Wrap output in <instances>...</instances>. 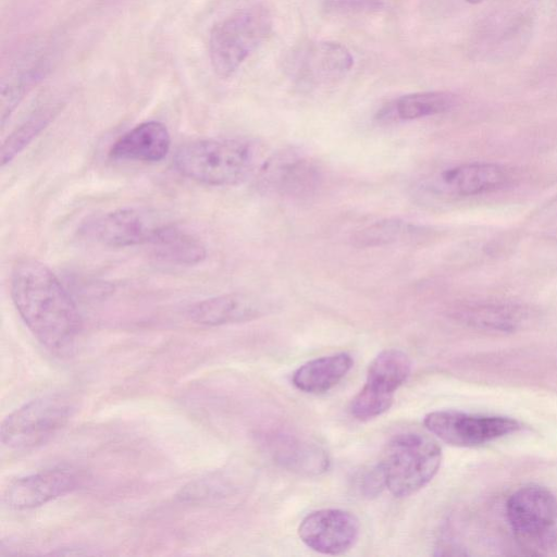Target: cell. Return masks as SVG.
Masks as SVG:
<instances>
[{
    "instance_id": "obj_11",
    "label": "cell",
    "mask_w": 557,
    "mask_h": 557,
    "mask_svg": "<svg viewBox=\"0 0 557 557\" xmlns=\"http://www.w3.org/2000/svg\"><path fill=\"white\" fill-rule=\"evenodd\" d=\"M82 480L71 468L41 470L12 481L3 492L2 502L12 510L33 509L75 491Z\"/></svg>"
},
{
    "instance_id": "obj_9",
    "label": "cell",
    "mask_w": 557,
    "mask_h": 557,
    "mask_svg": "<svg viewBox=\"0 0 557 557\" xmlns=\"http://www.w3.org/2000/svg\"><path fill=\"white\" fill-rule=\"evenodd\" d=\"M165 222L139 208H121L88 218L79 234L91 242L113 248L150 245Z\"/></svg>"
},
{
    "instance_id": "obj_7",
    "label": "cell",
    "mask_w": 557,
    "mask_h": 557,
    "mask_svg": "<svg viewBox=\"0 0 557 557\" xmlns=\"http://www.w3.org/2000/svg\"><path fill=\"white\" fill-rule=\"evenodd\" d=\"M410 371L411 362L404 351L392 348L380 352L368 368L363 387L351 399L350 413L361 421L383 414Z\"/></svg>"
},
{
    "instance_id": "obj_10",
    "label": "cell",
    "mask_w": 557,
    "mask_h": 557,
    "mask_svg": "<svg viewBox=\"0 0 557 557\" xmlns=\"http://www.w3.org/2000/svg\"><path fill=\"white\" fill-rule=\"evenodd\" d=\"M258 186L287 197L313 195L322 183V171L309 157L296 150L271 156L259 169Z\"/></svg>"
},
{
    "instance_id": "obj_3",
    "label": "cell",
    "mask_w": 557,
    "mask_h": 557,
    "mask_svg": "<svg viewBox=\"0 0 557 557\" xmlns=\"http://www.w3.org/2000/svg\"><path fill=\"white\" fill-rule=\"evenodd\" d=\"M442 450L426 434L406 432L395 435L386 444L379 468L385 487L396 497L414 494L437 473Z\"/></svg>"
},
{
    "instance_id": "obj_14",
    "label": "cell",
    "mask_w": 557,
    "mask_h": 557,
    "mask_svg": "<svg viewBox=\"0 0 557 557\" xmlns=\"http://www.w3.org/2000/svg\"><path fill=\"white\" fill-rule=\"evenodd\" d=\"M265 307L256 295L230 293L196 302L189 308L188 315L197 324L219 326L257 319L264 313Z\"/></svg>"
},
{
    "instance_id": "obj_2",
    "label": "cell",
    "mask_w": 557,
    "mask_h": 557,
    "mask_svg": "<svg viewBox=\"0 0 557 557\" xmlns=\"http://www.w3.org/2000/svg\"><path fill=\"white\" fill-rule=\"evenodd\" d=\"M255 145L239 138H208L181 146L174 158L176 170L209 186H231L244 182L255 170Z\"/></svg>"
},
{
    "instance_id": "obj_5",
    "label": "cell",
    "mask_w": 557,
    "mask_h": 557,
    "mask_svg": "<svg viewBox=\"0 0 557 557\" xmlns=\"http://www.w3.org/2000/svg\"><path fill=\"white\" fill-rule=\"evenodd\" d=\"M272 29L269 10L256 4L216 23L209 37V58L214 73L227 78L264 41Z\"/></svg>"
},
{
    "instance_id": "obj_23",
    "label": "cell",
    "mask_w": 557,
    "mask_h": 557,
    "mask_svg": "<svg viewBox=\"0 0 557 557\" xmlns=\"http://www.w3.org/2000/svg\"><path fill=\"white\" fill-rule=\"evenodd\" d=\"M55 112L54 107L42 108L16 127L2 144L1 165L4 166L24 150L47 127Z\"/></svg>"
},
{
    "instance_id": "obj_1",
    "label": "cell",
    "mask_w": 557,
    "mask_h": 557,
    "mask_svg": "<svg viewBox=\"0 0 557 557\" xmlns=\"http://www.w3.org/2000/svg\"><path fill=\"white\" fill-rule=\"evenodd\" d=\"M10 290L16 311L37 341L51 352L70 351L82 321L55 274L38 260L21 259L12 269Z\"/></svg>"
},
{
    "instance_id": "obj_19",
    "label": "cell",
    "mask_w": 557,
    "mask_h": 557,
    "mask_svg": "<svg viewBox=\"0 0 557 557\" xmlns=\"http://www.w3.org/2000/svg\"><path fill=\"white\" fill-rule=\"evenodd\" d=\"M352 363V358L346 352L312 359L294 372L293 384L305 393H325L342 381Z\"/></svg>"
},
{
    "instance_id": "obj_17",
    "label": "cell",
    "mask_w": 557,
    "mask_h": 557,
    "mask_svg": "<svg viewBox=\"0 0 557 557\" xmlns=\"http://www.w3.org/2000/svg\"><path fill=\"white\" fill-rule=\"evenodd\" d=\"M531 20L524 14L492 16L478 34V53L484 59H499L519 51L530 36Z\"/></svg>"
},
{
    "instance_id": "obj_18",
    "label": "cell",
    "mask_w": 557,
    "mask_h": 557,
    "mask_svg": "<svg viewBox=\"0 0 557 557\" xmlns=\"http://www.w3.org/2000/svg\"><path fill=\"white\" fill-rule=\"evenodd\" d=\"M454 314L471 326L499 332L515 331L529 319L523 306L502 301L466 302L458 306Z\"/></svg>"
},
{
    "instance_id": "obj_12",
    "label": "cell",
    "mask_w": 557,
    "mask_h": 557,
    "mask_svg": "<svg viewBox=\"0 0 557 557\" xmlns=\"http://www.w3.org/2000/svg\"><path fill=\"white\" fill-rule=\"evenodd\" d=\"M359 532V521L351 512L331 508L310 512L298 528L302 543L324 555L346 553L357 542Z\"/></svg>"
},
{
    "instance_id": "obj_4",
    "label": "cell",
    "mask_w": 557,
    "mask_h": 557,
    "mask_svg": "<svg viewBox=\"0 0 557 557\" xmlns=\"http://www.w3.org/2000/svg\"><path fill=\"white\" fill-rule=\"evenodd\" d=\"M506 515L524 554L545 556L557 552V499L547 488L521 486L508 498Z\"/></svg>"
},
{
    "instance_id": "obj_21",
    "label": "cell",
    "mask_w": 557,
    "mask_h": 557,
    "mask_svg": "<svg viewBox=\"0 0 557 557\" xmlns=\"http://www.w3.org/2000/svg\"><path fill=\"white\" fill-rule=\"evenodd\" d=\"M149 246L157 258L174 264H197L207 256L206 247L198 237L168 222L160 227Z\"/></svg>"
},
{
    "instance_id": "obj_26",
    "label": "cell",
    "mask_w": 557,
    "mask_h": 557,
    "mask_svg": "<svg viewBox=\"0 0 557 557\" xmlns=\"http://www.w3.org/2000/svg\"><path fill=\"white\" fill-rule=\"evenodd\" d=\"M382 4L383 0H323L326 12L336 15L370 13Z\"/></svg>"
},
{
    "instance_id": "obj_25",
    "label": "cell",
    "mask_w": 557,
    "mask_h": 557,
    "mask_svg": "<svg viewBox=\"0 0 557 557\" xmlns=\"http://www.w3.org/2000/svg\"><path fill=\"white\" fill-rule=\"evenodd\" d=\"M44 65H30L11 74L1 88V125L3 126L25 94L44 75Z\"/></svg>"
},
{
    "instance_id": "obj_16",
    "label": "cell",
    "mask_w": 557,
    "mask_h": 557,
    "mask_svg": "<svg viewBox=\"0 0 557 557\" xmlns=\"http://www.w3.org/2000/svg\"><path fill=\"white\" fill-rule=\"evenodd\" d=\"M171 148V137L164 124L158 121L143 122L119 137L109 150L116 161L158 162Z\"/></svg>"
},
{
    "instance_id": "obj_8",
    "label": "cell",
    "mask_w": 557,
    "mask_h": 557,
    "mask_svg": "<svg viewBox=\"0 0 557 557\" xmlns=\"http://www.w3.org/2000/svg\"><path fill=\"white\" fill-rule=\"evenodd\" d=\"M423 423L441 441L459 447L480 446L521 429L520 422L513 418L458 410L430 412Z\"/></svg>"
},
{
    "instance_id": "obj_27",
    "label": "cell",
    "mask_w": 557,
    "mask_h": 557,
    "mask_svg": "<svg viewBox=\"0 0 557 557\" xmlns=\"http://www.w3.org/2000/svg\"><path fill=\"white\" fill-rule=\"evenodd\" d=\"M466 1L469 2V3H479V2H481L483 0H466Z\"/></svg>"
},
{
    "instance_id": "obj_24",
    "label": "cell",
    "mask_w": 557,
    "mask_h": 557,
    "mask_svg": "<svg viewBox=\"0 0 557 557\" xmlns=\"http://www.w3.org/2000/svg\"><path fill=\"white\" fill-rule=\"evenodd\" d=\"M411 232L413 226L400 219H384L356 231L350 242L357 248L382 247L404 239Z\"/></svg>"
},
{
    "instance_id": "obj_22",
    "label": "cell",
    "mask_w": 557,
    "mask_h": 557,
    "mask_svg": "<svg viewBox=\"0 0 557 557\" xmlns=\"http://www.w3.org/2000/svg\"><path fill=\"white\" fill-rule=\"evenodd\" d=\"M456 102V96L447 91H420L397 98L381 114L388 119L411 121L445 113Z\"/></svg>"
},
{
    "instance_id": "obj_6",
    "label": "cell",
    "mask_w": 557,
    "mask_h": 557,
    "mask_svg": "<svg viewBox=\"0 0 557 557\" xmlns=\"http://www.w3.org/2000/svg\"><path fill=\"white\" fill-rule=\"evenodd\" d=\"M74 411V403L65 394L54 393L32 399L3 420L1 443L12 450L42 446L67 424Z\"/></svg>"
},
{
    "instance_id": "obj_20",
    "label": "cell",
    "mask_w": 557,
    "mask_h": 557,
    "mask_svg": "<svg viewBox=\"0 0 557 557\" xmlns=\"http://www.w3.org/2000/svg\"><path fill=\"white\" fill-rule=\"evenodd\" d=\"M270 453L285 468L306 474H319L329 468L326 453L319 446L290 435L269 440Z\"/></svg>"
},
{
    "instance_id": "obj_13",
    "label": "cell",
    "mask_w": 557,
    "mask_h": 557,
    "mask_svg": "<svg viewBox=\"0 0 557 557\" xmlns=\"http://www.w3.org/2000/svg\"><path fill=\"white\" fill-rule=\"evenodd\" d=\"M288 63V71L297 82L317 86L344 77L351 70L354 58L339 42L317 41L294 51Z\"/></svg>"
},
{
    "instance_id": "obj_15",
    "label": "cell",
    "mask_w": 557,
    "mask_h": 557,
    "mask_svg": "<svg viewBox=\"0 0 557 557\" xmlns=\"http://www.w3.org/2000/svg\"><path fill=\"white\" fill-rule=\"evenodd\" d=\"M511 174L496 163H465L445 170L440 176L444 191L461 197L478 196L508 186Z\"/></svg>"
}]
</instances>
